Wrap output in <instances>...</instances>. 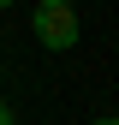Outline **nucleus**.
Returning a JSON list of instances; mask_svg holds the SVG:
<instances>
[{
	"instance_id": "4",
	"label": "nucleus",
	"mask_w": 119,
	"mask_h": 125,
	"mask_svg": "<svg viewBox=\"0 0 119 125\" xmlns=\"http://www.w3.org/2000/svg\"><path fill=\"white\" fill-rule=\"evenodd\" d=\"M0 6H12V0H0Z\"/></svg>"
},
{
	"instance_id": "2",
	"label": "nucleus",
	"mask_w": 119,
	"mask_h": 125,
	"mask_svg": "<svg viewBox=\"0 0 119 125\" xmlns=\"http://www.w3.org/2000/svg\"><path fill=\"white\" fill-rule=\"evenodd\" d=\"M0 125H12V107H0Z\"/></svg>"
},
{
	"instance_id": "1",
	"label": "nucleus",
	"mask_w": 119,
	"mask_h": 125,
	"mask_svg": "<svg viewBox=\"0 0 119 125\" xmlns=\"http://www.w3.org/2000/svg\"><path fill=\"white\" fill-rule=\"evenodd\" d=\"M36 42L42 48H71L78 42V12L66 0H36Z\"/></svg>"
},
{
	"instance_id": "3",
	"label": "nucleus",
	"mask_w": 119,
	"mask_h": 125,
	"mask_svg": "<svg viewBox=\"0 0 119 125\" xmlns=\"http://www.w3.org/2000/svg\"><path fill=\"white\" fill-rule=\"evenodd\" d=\"M95 125H119V119H95Z\"/></svg>"
}]
</instances>
